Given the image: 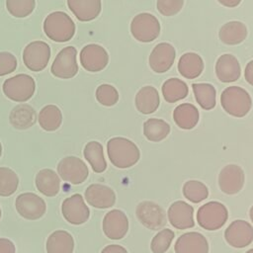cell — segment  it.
Returning <instances> with one entry per match:
<instances>
[{
	"mask_svg": "<svg viewBox=\"0 0 253 253\" xmlns=\"http://www.w3.org/2000/svg\"><path fill=\"white\" fill-rule=\"evenodd\" d=\"M107 153L111 163L121 169L136 164L140 151L136 144L126 137H113L107 142Z\"/></svg>",
	"mask_w": 253,
	"mask_h": 253,
	"instance_id": "cell-1",
	"label": "cell"
},
{
	"mask_svg": "<svg viewBox=\"0 0 253 253\" xmlns=\"http://www.w3.org/2000/svg\"><path fill=\"white\" fill-rule=\"evenodd\" d=\"M42 28L46 37L56 42H68L75 34L73 20L62 11H55L48 14L43 21Z\"/></svg>",
	"mask_w": 253,
	"mask_h": 253,
	"instance_id": "cell-2",
	"label": "cell"
},
{
	"mask_svg": "<svg viewBox=\"0 0 253 253\" xmlns=\"http://www.w3.org/2000/svg\"><path fill=\"white\" fill-rule=\"evenodd\" d=\"M220 104L228 115L235 118H242L251 110L252 99L244 88L229 86L222 91Z\"/></svg>",
	"mask_w": 253,
	"mask_h": 253,
	"instance_id": "cell-3",
	"label": "cell"
},
{
	"mask_svg": "<svg viewBox=\"0 0 253 253\" xmlns=\"http://www.w3.org/2000/svg\"><path fill=\"white\" fill-rule=\"evenodd\" d=\"M228 218L226 207L215 201L203 205L197 212L199 225L206 230H216L223 226Z\"/></svg>",
	"mask_w": 253,
	"mask_h": 253,
	"instance_id": "cell-4",
	"label": "cell"
},
{
	"mask_svg": "<svg viewBox=\"0 0 253 253\" xmlns=\"http://www.w3.org/2000/svg\"><path fill=\"white\" fill-rule=\"evenodd\" d=\"M2 89L8 99L15 102H25L33 97L36 90V82L28 74H18L6 79Z\"/></svg>",
	"mask_w": 253,
	"mask_h": 253,
	"instance_id": "cell-5",
	"label": "cell"
},
{
	"mask_svg": "<svg viewBox=\"0 0 253 253\" xmlns=\"http://www.w3.org/2000/svg\"><path fill=\"white\" fill-rule=\"evenodd\" d=\"M160 29L158 19L150 13L137 14L130 23V33L140 42H150L157 39Z\"/></svg>",
	"mask_w": 253,
	"mask_h": 253,
	"instance_id": "cell-6",
	"label": "cell"
},
{
	"mask_svg": "<svg viewBox=\"0 0 253 253\" xmlns=\"http://www.w3.org/2000/svg\"><path fill=\"white\" fill-rule=\"evenodd\" d=\"M50 53V47L45 42L34 41L28 43L24 48V64L32 71H42L47 66Z\"/></svg>",
	"mask_w": 253,
	"mask_h": 253,
	"instance_id": "cell-7",
	"label": "cell"
},
{
	"mask_svg": "<svg viewBox=\"0 0 253 253\" xmlns=\"http://www.w3.org/2000/svg\"><path fill=\"white\" fill-rule=\"evenodd\" d=\"M77 49L72 46L63 47L55 56L51 67L50 72L58 78L69 79L74 77L78 72L77 64Z\"/></svg>",
	"mask_w": 253,
	"mask_h": 253,
	"instance_id": "cell-8",
	"label": "cell"
},
{
	"mask_svg": "<svg viewBox=\"0 0 253 253\" xmlns=\"http://www.w3.org/2000/svg\"><path fill=\"white\" fill-rule=\"evenodd\" d=\"M138 220L148 229L158 230L167 223L165 211L156 203L143 201L138 204L135 211Z\"/></svg>",
	"mask_w": 253,
	"mask_h": 253,
	"instance_id": "cell-9",
	"label": "cell"
},
{
	"mask_svg": "<svg viewBox=\"0 0 253 253\" xmlns=\"http://www.w3.org/2000/svg\"><path fill=\"white\" fill-rule=\"evenodd\" d=\"M57 172L63 181L73 185L83 183L89 174L85 162L76 156H67L61 159L57 165Z\"/></svg>",
	"mask_w": 253,
	"mask_h": 253,
	"instance_id": "cell-10",
	"label": "cell"
},
{
	"mask_svg": "<svg viewBox=\"0 0 253 253\" xmlns=\"http://www.w3.org/2000/svg\"><path fill=\"white\" fill-rule=\"evenodd\" d=\"M18 213L30 220L41 218L46 210L45 202L34 193H24L17 197L15 202Z\"/></svg>",
	"mask_w": 253,
	"mask_h": 253,
	"instance_id": "cell-11",
	"label": "cell"
},
{
	"mask_svg": "<svg viewBox=\"0 0 253 253\" xmlns=\"http://www.w3.org/2000/svg\"><path fill=\"white\" fill-rule=\"evenodd\" d=\"M63 217L71 224L79 225L86 222L90 215L89 208L86 206L80 194H74L66 198L61 205Z\"/></svg>",
	"mask_w": 253,
	"mask_h": 253,
	"instance_id": "cell-12",
	"label": "cell"
},
{
	"mask_svg": "<svg viewBox=\"0 0 253 253\" xmlns=\"http://www.w3.org/2000/svg\"><path fill=\"white\" fill-rule=\"evenodd\" d=\"M80 63L82 67L90 72L103 70L109 63V54L100 44L90 43L80 51Z\"/></svg>",
	"mask_w": 253,
	"mask_h": 253,
	"instance_id": "cell-13",
	"label": "cell"
},
{
	"mask_svg": "<svg viewBox=\"0 0 253 253\" xmlns=\"http://www.w3.org/2000/svg\"><path fill=\"white\" fill-rule=\"evenodd\" d=\"M224 238L232 247H246L253 241V227L248 221L236 219L225 229Z\"/></svg>",
	"mask_w": 253,
	"mask_h": 253,
	"instance_id": "cell-14",
	"label": "cell"
},
{
	"mask_svg": "<svg viewBox=\"0 0 253 253\" xmlns=\"http://www.w3.org/2000/svg\"><path fill=\"white\" fill-rule=\"evenodd\" d=\"M244 179V172L240 166L228 164L219 172L218 186L224 194L234 195L243 188Z\"/></svg>",
	"mask_w": 253,
	"mask_h": 253,
	"instance_id": "cell-15",
	"label": "cell"
},
{
	"mask_svg": "<svg viewBox=\"0 0 253 253\" xmlns=\"http://www.w3.org/2000/svg\"><path fill=\"white\" fill-rule=\"evenodd\" d=\"M128 230V219L121 210H112L106 213L103 219V231L113 240L122 239Z\"/></svg>",
	"mask_w": 253,
	"mask_h": 253,
	"instance_id": "cell-16",
	"label": "cell"
},
{
	"mask_svg": "<svg viewBox=\"0 0 253 253\" xmlns=\"http://www.w3.org/2000/svg\"><path fill=\"white\" fill-rule=\"evenodd\" d=\"M175 56L176 51L171 43L160 42L150 52L149 66L156 73H164L173 65Z\"/></svg>",
	"mask_w": 253,
	"mask_h": 253,
	"instance_id": "cell-17",
	"label": "cell"
},
{
	"mask_svg": "<svg viewBox=\"0 0 253 253\" xmlns=\"http://www.w3.org/2000/svg\"><path fill=\"white\" fill-rule=\"evenodd\" d=\"M167 214L170 223L177 229H187L195 225L194 208L184 201L174 202Z\"/></svg>",
	"mask_w": 253,
	"mask_h": 253,
	"instance_id": "cell-18",
	"label": "cell"
},
{
	"mask_svg": "<svg viewBox=\"0 0 253 253\" xmlns=\"http://www.w3.org/2000/svg\"><path fill=\"white\" fill-rule=\"evenodd\" d=\"M87 203L97 209H108L115 205L116 194L110 187L102 184H92L85 191Z\"/></svg>",
	"mask_w": 253,
	"mask_h": 253,
	"instance_id": "cell-19",
	"label": "cell"
},
{
	"mask_svg": "<svg viewBox=\"0 0 253 253\" xmlns=\"http://www.w3.org/2000/svg\"><path fill=\"white\" fill-rule=\"evenodd\" d=\"M174 250L176 253H209V243L202 233L191 231L178 237Z\"/></svg>",
	"mask_w": 253,
	"mask_h": 253,
	"instance_id": "cell-20",
	"label": "cell"
},
{
	"mask_svg": "<svg viewBox=\"0 0 253 253\" xmlns=\"http://www.w3.org/2000/svg\"><path fill=\"white\" fill-rule=\"evenodd\" d=\"M215 74L220 82L231 83L239 79L241 67L237 58L229 53L220 55L215 63Z\"/></svg>",
	"mask_w": 253,
	"mask_h": 253,
	"instance_id": "cell-21",
	"label": "cell"
},
{
	"mask_svg": "<svg viewBox=\"0 0 253 253\" xmlns=\"http://www.w3.org/2000/svg\"><path fill=\"white\" fill-rule=\"evenodd\" d=\"M67 6L81 22L96 19L102 10L101 0H67Z\"/></svg>",
	"mask_w": 253,
	"mask_h": 253,
	"instance_id": "cell-22",
	"label": "cell"
},
{
	"mask_svg": "<svg viewBox=\"0 0 253 253\" xmlns=\"http://www.w3.org/2000/svg\"><path fill=\"white\" fill-rule=\"evenodd\" d=\"M160 99L158 91L152 86H144L135 95L136 110L144 115L154 113L159 107Z\"/></svg>",
	"mask_w": 253,
	"mask_h": 253,
	"instance_id": "cell-23",
	"label": "cell"
},
{
	"mask_svg": "<svg viewBox=\"0 0 253 253\" xmlns=\"http://www.w3.org/2000/svg\"><path fill=\"white\" fill-rule=\"evenodd\" d=\"M200 114L193 104L183 103L177 106L173 111V119L176 125L182 129H192L199 122Z\"/></svg>",
	"mask_w": 253,
	"mask_h": 253,
	"instance_id": "cell-24",
	"label": "cell"
},
{
	"mask_svg": "<svg viewBox=\"0 0 253 253\" xmlns=\"http://www.w3.org/2000/svg\"><path fill=\"white\" fill-rule=\"evenodd\" d=\"M177 67L179 73L183 77L194 79L202 74L204 70V61L198 53L186 52L179 58Z\"/></svg>",
	"mask_w": 253,
	"mask_h": 253,
	"instance_id": "cell-25",
	"label": "cell"
},
{
	"mask_svg": "<svg viewBox=\"0 0 253 253\" xmlns=\"http://www.w3.org/2000/svg\"><path fill=\"white\" fill-rule=\"evenodd\" d=\"M248 31L246 26L239 21H231L224 24L219 32V40L229 45H235L241 43L247 37Z\"/></svg>",
	"mask_w": 253,
	"mask_h": 253,
	"instance_id": "cell-26",
	"label": "cell"
},
{
	"mask_svg": "<svg viewBox=\"0 0 253 253\" xmlns=\"http://www.w3.org/2000/svg\"><path fill=\"white\" fill-rule=\"evenodd\" d=\"M9 121L15 128L26 129L36 124L37 113L30 105L21 104L11 111Z\"/></svg>",
	"mask_w": 253,
	"mask_h": 253,
	"instance_id": "cell-27",
	"label": "cell"
},
{
	"mask_svg": "<svg viewBox=\"0 0 253 253\" xmlns=\"http://www.w3.org/2000/svg\"><path fill=\"white\" fill-rule=\"evenodd\" d=\"M37 189L46 197H54L60 189L58 175L51 169L40 170L36 176Z\"/></svg>",
	"mask_w": 253,
	"mask_h": 253,
	"instance_id": "cell-28",
	"label": "cell"
},
{
	"mask_svg": "<svg viewBox=\"0 0 253 253\" xmlns=\"http://www.w3.org/2000/svg\"><path fill=\"white\" fill-rule=\"evenodd\" d=\"M73 237L65 230H56L52 232L46 240L47 253H73Z\"/></svg>",
	"mask_w": 253,
	"mask_h": 253,
	"instance_id": "cell-29",
	"label": "cell"
},
{
	"mask_svg": "<svg viewBox=\"0 0 253 253\" xmlns=\"http://www.w3.org/2000/svg\"><path fill=\"white\" fill-rule=\"evenodd\" d=\"M83 154L94 172L102 173L106 170L107 162L104 156L103 145L100 142L95 140L89 141L84 147Z\"/></svg>",
	"mask_w": 253,
	"mask_h": 253,
	"instance_id": "cell-30",
	"label": "cell"
},
{
	"mask_svg": "<svg viewBox=\"0 0 253 253\" xmlns=\"http://www.w3.org/2000/svg\"><path fill=\"white\" fill-rule=\"evenodd\" d=\"M163 98L168 103H175L188 96V85L179 78L167 79L161 87Z\"/></svg>",
	"mask_w": 253,
	"mask_h": 253,
	"instance_id": "cell-31",
	"label": "cell"
},
{
	"mask_svg": "<svg viewBox=\"0 0 253 253\" xmlns=\"http://www.w3.org/2000/svg\"><path fill=\"white\" fill-rule=\"evenodd\" d=\"M41 127L46 131L56 130L62 123V113L55 105L44 106L38 117Z\"/></svg>",
	"mask_w": 253,
	"mask_h": 253,
	"instance_id": "cell-32",
	"label": "cell"
},
{
	"mask_svg": "<svg viewBox=\"0 0 253 253\" xmlns=\"http://www.w3.org/2000/svg\"><path fill=\"white\" fill-rule=\"evenodd\" d=\"M170 133V126L162 119L151 118L143 124V134L149 141L158 142Z\"/></svg>",
	"mask_w": 253,
	"mask_h": 253,
	"instance_id": "cell-33",
	"label": "cell"
},
{
	"mask_svg": "<svg viewBox=\"0 0 253 253\" xmlns=\"http://www.w3.org/2000/svg\"><path fill=\"white\" fill-rule=\"evenodd\" d=\"M194 95L198 104L204 110H212L216 103L215 88L210 83H193Z\"/></svg>",
	"mask_w": 253,
	"mask_h": 253,
	"instance_id": "cell-34",
	"label": "cell"
},
{
	"mask_svg": "<svg viewBox=\"0 0 253 253\" xmlns=\"http://www.w3.org/2000/svg\"><path fill=\"white\" fill-rule=\"evenodd\" d=\"M183 195L190 202L198 204L208 198L209 190L204 183L197 180H189L183 186Z\"/></svg>",
	"mask_w": 253,
	"mask_h": 253,
	"instance_id": "cell-35",
	"label": "cell"
},
{
	"mask_svg": "<svg viewBox=\"0 0 253 253\" xmlns=\"http://www.w3.org/2000/svg\"><path fill=\"white\" fill-rule=\"evenodd\" d=\"M19 185L17 174L8 167H0V196L9 197L14 194Z\"/></svg>",
	"mask_w": 253,
	"mask_h": 253,
	"instance_id": "cell-36",
	"label": "cell"
},
{
	"mask_svg": "<svg viewBox=\"0 0 253 253\" xmlns=\"http://www.w3.org/2000/svg\"><path fill=\"white\" fill-rule=\"evenodd\" d=\"M36 0H6L8 12L16 18H25L33 13Z\"/></svg>",
	"mask_w": 253,
	"mask_h": 253,
	"instance_id": "cell-37",
	"label": "cell"
},
{
	"mask_svg": "<svg viewBox=\"0 0 253 253\" xmlns=\"http://www.w3.org/2000/svg\"><path fill=\"white\" fill-rule=\"evenodd\" d=\"M174 232L173 230L169 229V228H164L162 230H160L151 240L150 243V249L153 253H165L173 239H174Z\"/></svg>",
	"mask_w": 253,
	"mask_h": 253,
	"instance_id": "cell-38",
	"label": "cell"
},
{
	"mask_svg": "<svg viewBox=\"0 0 253 253\" xmlns=\"http://www.w3.org/2000/svg\"><path fill=\"white\" fill-rule=\"evenodd\" d=\"M96 99L101 105L112 107L119 101V92L113 85L101 84L96 89Z\"/></svg>",
	"mask_w": 253,
	"mask_h": 253,
	"instance_id": "cell-39",
	"label": "cell"
},
{
	"mask_svg": "<svg viewBox=\"0 0 253 253\" xmlns=\"http://www.w3.org/2000/svg\"><path fill=\"white\" fill-rule=\"evenodd\" d=\"M184 0H157L158 12L163 16H174L183 8Z\"/></svg>",
	"mask_w": 253,
	"mask_h": 253,
	"instance_id": "cell-40",
	"label": "cell"
},
{
	"mask_svg": "<svg viewBox=\"0 0 253 253\" xmlns=\"http://www.w3.org/2000/svg\"><path fill=\"white\" fill-rule=\"evenodd\" d=\"M17 68V58L8 51L0 52V76L14 72Z\"/></svg>",
	"mask_w": 253,
	"mask_h": 253,
	"instance_id": "cell-41",
	"label": "cell"
},
{
	"mask_svg": "<svg viewBox=\"0 0 253 253\" xmlns=\"http://www.w3.org/2000/svg\"><path fill=\"white\" fill-rule=\"evenodd\" d=\"M0 253H15L14 243L7 238H0Z\"/></svg>",
	"mask_w": 253,
	"mask_h": 253,
	"instance_id": "cell-42",
	"label": "cell"
},
{
	"mask_svg": "<svg viewBox=\"0 0 253 253\" xmlns=\"http://www.w3.org/2000/svg\"><path fill=\"white\" fill-rule=\"evenodd\" d=\"M101 253H127L126 249L121 245L118 244H111L106 246Z\"/></svg>",
	"mask_w": 253,
	"mask_h": 253,
	"instance_id": "cell-43",
	"label": "cell"
},
{
	"mask_svg": "<svg viewBox=\"0 0 253 253\" xmlns=\"http://www.w3.org/2000/svg\"><path fill=\"white\" fill-rule=\"evenodd\" d=\"M244 77L245 80L253 86V59L246 64V67L244 69Z\"/></svg>",
	"mask_w": 253,
	"mask_h": 253,
	"instance_id": "cell-44",
	"label": "cell"
},
{
	"mask_svg": "<svg viewBox=\"0 0 253 253\" xmlns=\"http://www.w3.org/2000/svg\"><path fill=\"white\" fill-rule=\"evenodd\" d=\"M217 2H219L221 5H223L225 7L233 8V7L238 6L240 4L241 0H217Z\"/></svg>",
	"mask_w": 253,
	"mask_h": 253,
	"instance_id": "cell-45",
	"label": "cell"
},
{
	"mask_svg": "<svg viewBox=\"0 0 253 253\" xmlns=\"http://www.w3.org/2000/svg\"><path fill=\"white\" fill-rule=\"evenodd\" d=\"M249 216H250L251 221L253 222V206L250 208V211H249Z\"/></svg>",
	"mask_w": 253,
	"mask_h": 253,
	"instance_id": "cell-46",
	"label": "cell"
},
{
	"mask_svg": "<svg viewBox=\"0 0 253 253\" xmlns=\"http://www.w3.org/2000/svg\"><path fill=\"white\" fill-rule=\"evenodd\" d=\"M245 253H253V248H251V249H249L248 251H246Z\"/></svg>",
	"mask_w": 253,
	"mask_h": 253,
	"instance_id": "cell-47",
	"label": "cell"
},
{
	"mask_svg": "<svg viewBox=\"0 0 253 253\" xmlns=\"http://www.w3.org/2000/svg\"><path fill=\"white\" fill-rule=\"evenodd\" d=\"M1 154H2V145H1V142H0V157H1Z\"/></svg>",
	"mask_w": 253,
	"mask_h": 253,
	"instance_id": "cell-48",
	"label": "cell"
},
{
	"mask_svg": "<svg viewBox=\"0 0 253 253\" xmlns=\"http://www.w3.org/2000/svg\"><path fill=\"white\" fill-rule=\"evenodd\" d=\"M0 217H1V209H0Z\"/></svg>",
	"mask_w": 253,
	"mask_h": 253,
	"instance_id": "cell-49",
	"label": "cell"
}]
</instances>
